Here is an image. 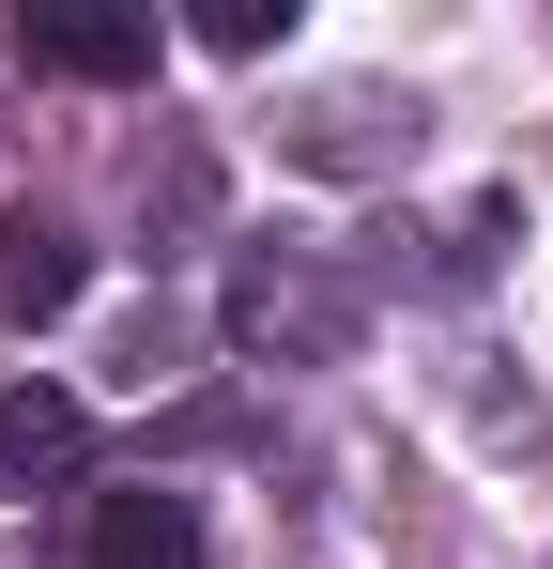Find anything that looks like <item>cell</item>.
<instances>
[{
    "instance_id": "6da1fadb",
    "label": "cell",
    "mask_w": 553,
    "mask_h": 569,
    "mask_svg": "<svg viewBox=\"0 0 553 569\" xmlns=\"http://www.w3.org/2000/svg\"><path fill=\"white\" fill-rule=\"evenodd\" d=\"M16 47L47 78H154V16L123 0H16Z\"/></svg>"
},
{
    "instance_id": "7a4b0ae2",
    "label": "cell",
    "mask_w": 553,
    "mask_h": 569,
    "mask_svg": "<svg viewBox=\"0 0 553 569\" xmlns=\"http://www.w3.org/2000/svg\"><path fill=\"white\" fill-rule=\"evenodd\" d=\"M78 462H92L78 385H0V508H16V492H47V477H78Z\"/></svg>"
},
{
    "instance_id": "3957f363",
    "label": "cell",
    "mask_w": 553,
    "mask_h": 569,
    "mask_svg": "<svg viewBox=\"0 0 553 569\" xmlns=\"http://www.w3.org/2000/svg\"><path fill=\"white\" fill-rule=\"evenodd\" d=\"M78 231H62V216H0V323H62V308H78Z\"/></svg>"
},
{
    "instance_id": "277c9868",
    "label": "cell",
    "mask_w": 553,
    "mask_h": 569,
    "mask_svg": "<svg viewBox=\"0 0 553 569\" xmlns=\"http://www.w3.org/2000/svg\"><path fill=\"white\" fill-rule=\"evenodd\" d=\"M92 569H200V508L184 492H92Z\"/></svg>"
},
{
    "instance_id": "5b68a950",
    "label": "cell",
    "mask_w": 553,
    "mask_h": 569,
    "mask_svg": "<svg viewBox=\"0 0 553 569\" xmlns=\"http://www.w3.org/2000/svg\"><path fill=\"white\" fill-rule=\"evenodd\" d=\"M276 31H292V0H200V47L215 62H262Z\"/></svg>"
}]
</instances>
